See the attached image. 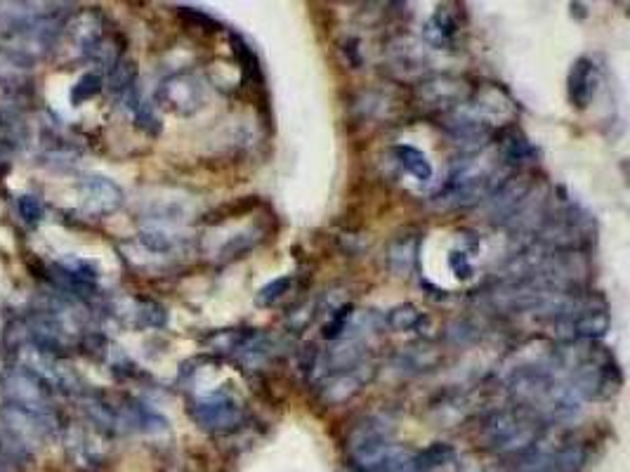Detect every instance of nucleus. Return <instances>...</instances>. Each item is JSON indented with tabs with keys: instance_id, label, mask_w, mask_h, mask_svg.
<instances>
[{
	"instance_id": "nucleus-1",
	"label": "nucleus",
	"mask_w": 630,
	"mask_h": 472,
	"mask_svg": "<svg viewBox=\"0 0 630 472\" xmlns=\"http://www.w3.org/2000/svg\"><path fill=\"white\" fill-rule=\"evenodd\" d=\"M347 454L362 472H399L411 461L397 449L392 432L378 418H366L347 437Z\"/></svg>"
},
{
	"instance_id": "nucleus-2",
	"label": "nucleus",
	"mask_w": 630,
	"mask_h": 472,
	"mask_svg": "<svg viewBox=\"0 0 630 472\" xmlns=\"http://www.w3.org/2000/svg\"><path fill=\"white\" fill-rule=\"evenodd\" d=\"M67 12L55 3H3L0 5V36L31 38L48 43L59 34Z\"/></svg>"
},
{
	"instance_id": "nucleus-3",
	"label": "nucleus",
	"mask_w": 630,
	"mask_h": 472,
	"mask_svg": "<svg viewBox=\"0 0 630 472\" xmlns=\"http://www.w3.org/2000/svg\"><path fill=\"white\" fill-rule=\"evenodd\" d=\"M496 175L498 166L487 156H468V159L458 161L451 170L449 180L439 192V199L444 203H454V206H468L496 185Z\"/></svg>"
},
{
	"instance_id": "nucleus-4",
	"label": "nucleus",
	"mask_w": 630,
	"mask_h": 472,
	"mask_svg": "<svg viewBox=\"0 0 630 472\" xmlns=\"http://www.w3.org/2000/svg\"><path fill=\"white\" fill-rule=\"evenodd\" d=\"M0 397L3 404L17 406V409L52 416V390L43 383L36 373H31L24 366H8L0 373Z\"/></svg>"
},
{
	"instance_id": "nucleus-5",
	"label": "nucleus",
	"mask_w": 630,
	"mask_h": 472,
	"mask_svg": "<svg viewBox=\"0 0 630 472\" xmlns=\"http://www.w3.org/2000/svg\"><path fill=\"white\" fill-rule=\"evenodd\" d=\"M484 439L498 454H515L534 447L538 439V425L527 411H501L489 418L484 428Z\"/></svg>"
},
{
	"instance_id": "nucleus-6",
	"label": "nucleus",
	"mask_w": 630,
	"mask_h": 472,
	"mask_svg": "<svg viewBox=\"0 0 630 472\" xmlns=\"http://www.w3.org/2000/svg\"><path fill=\"white\" fill-rule=\"evenodd\" d=\"M83 211L93 218H107L123 206V189L104 175H83L78 180Z\"/></svg>"
},
{
	"instance_id": "nucleus-7",
	"label": "nucleus",
	"mask_w": 630,
	"mask_h": 472,
	"mask_svg": "<svg viewBox=\"0 0 630 472\" xmlns=\"http://www.w3.org/2000/svg\"><path fill=\"white\" fill-rule=\"evenodd\" d=\"M189 413H192V418L203 430L218 432V435L220 432H232L236 425L241 423V418H244L241 406L236 404L232 397L225 395L201 399V402H196L192 409H189Z\"/></svg>"
},
{
	"instance_id": "nucleus-8",
	"label": "nucleus",
	"mask_w": 630,
	"mask_h": 472,
	"mask_svg": "<svg viewBox=\"0 0 630 472\" xmlns=\"http://www.w3.org/2000/svg\"><path fill=\"white\" fill-rule=\"evenodd\" d=\"M159 100L177 114H194L203 102V88L192 74H177L161 83Z\"/></svg>"
},
{
	"instance_id": "nucleus-9",
	"label": "nucleus",
	"mask_w": 630,
	"mask_h": 472,
	"mask_svg": "<svg viewBox=\"0 0 630 472\" xmlns=\"http://www.w3.org/2000/svg\"><path fill=\"white\" fill-rule=\"evenodd\" d=\"M34 71V57L26 50L0 45V88H19Z\"/></svg>"
},
{
	"instance_id": "nucleus-10",
	"label": "nucleus",
	"mask_w": 630,
	"mask_h": 472,
	"mask_svg": "<svg viewBox=\"0 0 630 472\" xmlns=\"http://www.w3.org/2000/svg\"><path fill=\"white\" fill-rule=\"evenodd\" d=\"M564 326L579 338H602L609 331V314L605 310H581L564 312Z\"/></svg>"
},
{
	"instance_id": "nucleus-11",
	"label": "nucleus",
	"mask_w": 630,
	"mask_h": 472,
	"mask_svg": "<svg viewBox=\"0 0 630 472\" xmlns=\"http://www.w3.org/2000/svg\"><path fill=\"white\" fill-rule=\"evenodd\" d=\"M420 95L425 97V102L430 107H461V97H463V83L456 81V78H435V81H428L420 88Z\"/></svg>"
},
{
	"instance_id": "nucleus-12",
	"label": "nucleus",
	"mask_w": 630,
	"mask_h": 472,
	"mask_svg": "<svg viewBox=\"0 0 630 472\" xmlns=\"http://www.w3.org/2000/svg\"><path fill=\"white\" fill-rule=\"evenodd\" d=\"M595 93V64L590 59H579L569 74V97L579 109H586Z\"/></svg>"
},
{
	"instance_id": "nucleus-13",
	"label": "nucleus",
	"mask_w": 630,
	"mask_h": 472,
	"mask_svg": "<svg viewBox=\"0 0 630 472\" xmlns=\"http://www.w3.org/2000/svg\"><path fill=\"white\" fill-rule=\"evenodd\" d=\"M397 156L399 166H402L406 173L416 177V180L420 182H428L432 177V166L428 161V156H425L423 152H418L416 147H409V144H399V147L392 149Z\"/></svg>"
},
{
	"instance_id": "nucleus-14",
	"label": "nucleus",
	"mask_w": 630,
	"mask_h": 472,
	"mask_svg": "<svg viewBox=\"0 0 630 472\" xmlns=\"http://www.w3.org/2000/svg\"><path fill=\"white\" fill-rule=\"evenodd\" d=\"M416 255L418 241L411 239V236H402V239H397L395 244L390 246L387 260H390V267L399 274V277H406V274L413 270V265H416Z\"/></svg>"
},
{
	"instance_id": "nucleus-15",
	"label": "nucleus",
	"mask_w": 630,
	"mask_h": 472,
	"mask_svg": "<svg viewBox=\"0 0 630 472\" xmlns=\"http://www.w3.org/2000/svg\"><path fill=\"white\" fill-rule=\"evenodd\" d=\"M456 34V19L449 15V12L439 8L435 12V17L425 24V41L435 48H446L451 43V38Z\"/></svg>"
},
{
	"instance_id": "nucleus-16",
	"label": "nucleus",
	"mask_w": 630,
	"mask_h": 472,
	"mask_svg": "<svg viewBox=\"0 0 630 472\" xmlns=\"http://www.w3.org/2000/svg\"><path fill=\"white\" fill-rule=\"evenodd\" d=\"M29 137V128L22 118L10 114V111H0V147H22Z\"/></svg>"
},
{
	"instance_id": "nucleus-17",
	"label": "nucleus",
	"mask_w": 630,
	"mask_h": 472,
	"mask_svg": "<svg viewBox=\"0 0 630 472\" xmlns=\"http://www.w3.org/2000/svg\"><path fill=\"white\" fill-rule=\"evenodd\" d=\"M364 383V371L362 369H352L350 373H343V376H336L331 383L326 385V399L328 402H343L350 395H354Z\"/></svg>"
},
{
	"instance_id": "nucleus-18",
	"label": "nucleus",
	"mask_w": 630,
	"mask_h": 472,
	"mask_svg": "<svg viewBox=\"0 0 630 472\" xmlns=\"http://www.w3.org/2000/svg\"><path fill=\"white\" fill-rule=\"evenodd\" d=\"M501 154H503L505 161L522 163L527 159H534L536 152H534V147H531V144L524 140L520 133H517V130H510V133L505 135L503 142H501Z\"/></svg>"
},
{
	"instance_id": "nucleus-19",
	"label": "nucleus",
	"mask_w": 630,
	"mask_h": 472,
	"mask_svg": "<svg viewBox=\"0 0 630 472\" xmlns=\"http://www.w3.org/2000/svg\"><path fill=\"white\" fill-rule=\"evenodd\" d=\"M102 90V76L100 74H83L78 83L71 90V104H83Z\"/></svg>"
},
{
	"instance_id": "nucleus-20",
	"label": "nucleus",
	"mask_w": 630,
	"mask_h": 472,
	"mask_svg": "<svg viewBox=\"0 0 630 472\" xmlns=\"http://www.w3.org/2000/svg\"><path fill=\"white\" fill-rule=\"evenodd\" d=\"M17 213H19V218L26 222V225H38V222H43L45 208H43V203L36 199V196L22 194V196H17Z\"/></svg>"
},
{
	"instance_id": "nucleus-21",
	"label": "nucleus",
	"mask_w": 630,
	"mask_h": 472,
	"mask_svg": "<svg viewBox=\"0 0 630 472\" xmlns=\"http://www.w3.org/2000/svg\"><path fill=\"white\" fill-rule=\"evenodd\" d=\"M420 321V312L413 305H402L395 307L390 314H387V324L395 331H409Z\"/></svg>"
},
{
	"instance_id": "nucleus-22",
	"label": "nucleus",
	"mask_w": 630,
	"mask_h": 472,
	"mask_svg": "<svg viewBox=\"0 0 630 472\" xmlns=\"http://www.w3.org/2000/svg\"><path fill=\"white\" fill-rule=\"evenodd\" d=\"M288 286H291V277H281V279H274L272 284H267L262 291L258 293V303L260 305H272L277 303V300L281 298L288 291Z\"/></svg>"
},
{
	"instance_id": "nucleus-23",
	"label": "nucleus",
	"mask_w": 630,
	"mask_h": 472,
	"mask_svg": "<svg viewBox=\"0 0 630 472\" xmlns=\"http://www.w3.org/2000/svg\"><path fill=\"white\" fill-rule=\"evenodd\" d=\"M8 173H10V163L3 159V154H0V180H3Z\"/></svg>"
},
{
	"instance_id": "nucleus-24",
	"label": "nucleus",
	"mask_w": 630,
	"mask_h": 472,
	"mask_svg": "<svg viewBox=\"0 0 630 472\" xmlns=\"http://www.w3.org/2000/svg\"><path fill=\"white\" fill-rule=\"evenodd\" d=\"M0 472H3V463H0Z\"/></svg>"
}]
</instances>
